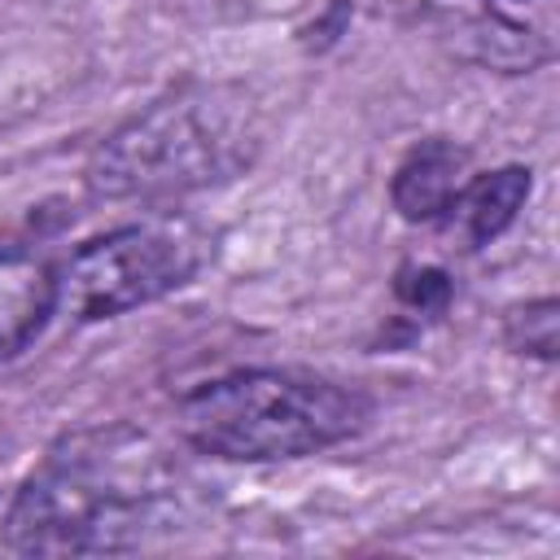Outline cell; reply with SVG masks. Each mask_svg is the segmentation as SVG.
Returning <instances> with one entry per match:
<instances>
[{
	"instance_id": "cell-1",
	"label": "cell",
	"mask_w": 560,
	"mask_h": 560,
	"mask_svg": "<svg viewBox=\"0 0 560 560\" xmlns=\"http://www.w3.org/2000/svg\"><path fill=\"white\" fill-rule=\"evenodd\" d=\"M184 477L166 451L127 429L74 433L18 486L0 521L13 556H122L184 521Z\"/></svg>"
},
{
	"instance_id": "cell-2",
	"label": "cell",
	"mask_w": 560,
	"mask_h": 560,
	"mask_svg": "<svg viewBox=\"0 0 560 560\" xmlns=\"http://www.w3.org/2000/svg\"><path fill=\"white\" fill-rule=\"evenodd\" d=\"M262 149V109L236 83H184L118 131L88 158L83 184L101 201H179L219 188L254 166Z\"/></svg>"
},
{
	"instance_id": "cell-3",
	"label": "cell",
	"mask_w": 560,
	"mask_h": 560,
	"mask_svg": "<svg viewBox=\"0 0 560 560\" xmlns=\"http://www.w3.org/2000/svg\"><path fill=\"white\" fill-rule=\"evenodd\" d=\"M368 402L324 376L245 368L197 385L179 402V433L214 459L271 464L302 459L354 438Z\"/></svg>"
},
{
	"instance_id": "cell-4",
	"label": "cell",
	"mask_w": 560,
	"mask_h": 560,
	"mask_svg": "<svg viewBox=\"0 0 560 560\" xmlns=\"http://www.w3.org/2000/svg\"><path fill=\"white\" fill-rule=\"evenodd\" d=\"M210 258V236L188 219H144L109 228L57 267V315L96 324L158 302L188 284Z\"/></svg>"
},
{
	"instance_id": "cell-5",
	"label": "cell",
	"mask_w": 560,
	"mask_h": 560,
	"mask_svg": "<svg viewBox=\"0 0 560 560\" xmlns=\"http://www.w3.org/2000/svg\"><path fill=\"white\" fill-rule=\"evenodd\" d=\"M57 315V267L13 241H0V363L26 350Z\"/></svg>"
},
{
	"instance_id": "cell-6",
	"label": "cell",
	"mask_w": 560,
	"mask_h": 560,
	"mask_svg": "<svg viewBox=\"0 0 560 560\" xmlns=\"http://www.w3.org/2000/svg\"><path fill=\"white\" fill-rule=\"evenodd\" d=\"M464 171H468V153L451 140H424L416 144L398 171H394V184H389V197H394V210L411 223H433L446 214V206L455 201L459 184H464Z\"/></svg>"
},
{
	"instance_id": "cell-7",
	"label": "cell",
	"mask_w": 560,
	"mask_h": 560,
	"mask_svg": "<svg viewBox=\"0 0 560 560\" xmlns=\"http://www.w3.org/2000/svg\"><path fill=\"white\" fill-rule=\"evenodd\" d=\"M525 197H529V171L525 166H499L490 175L464 179L455 201L446 206L442 223L451 228V236H459L468 249H477V245H490L499 232L512 228Z\"/></svg>"
},
{
	"instance_id": "cell-8",
	"label": "cell",
	"mask_w": 560,
	"mask_h": 560,
	"mask_svg": "<svg viewBox=\"0 0 560 560\" xmlns=\"http://www.w3.org/2000/svg\"><path fill=\"white\" fill-rule=\"evenodd\" d=\"M508 341L516 350H529L538 359H551L556 354V302L542 298V302H529L525 311H516L508 319Z\"/></svg>"
}]
</instances>
